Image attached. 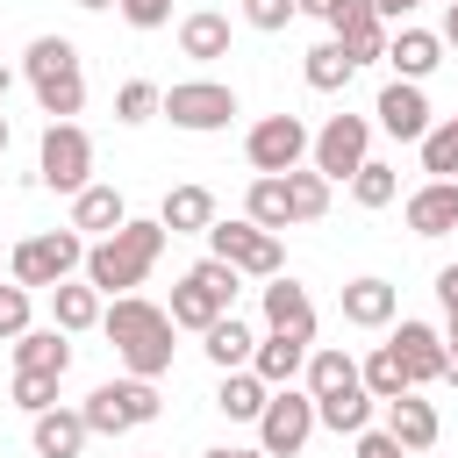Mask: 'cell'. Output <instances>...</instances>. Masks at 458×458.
Segmentation results:
<instances>
[{
	"label": "cell",
	"instance_id": "cell-1",
	"mask_svg": "<svg viewBox=\"0 0 458 458\" xmlns=\"http://www.w3.org/2000/svg\"><path fill=\"white\" fill-rule=\"evenodd\" d=\"M100 329H107L114 358L129 365V379H165V372H172V329H179V322H172V308H157L150 293L107 301Z\"/></svg>",
	"mask_w": 458,
	"mask_h": 458
},
{
	"label": "cell",
	"instance_id": "cell-2",
	"mask_svg": "<svg viewBox=\"0 0 458 458\" xmlns=\"http://www.w3.org/2000/svg\"><path fill=\"white\" fill-rule=\"evenodd\" d=\"M165 222L150 215V222H122L114 236H100V243H86V286H100L107 301H122V293H136L143 279H150V265L165 258Z\"/></svg>",
	"mask_w": 458,
	"mask_h": 458
},
{
	"label": "cell",
	"instance_id": "cell-3",
	"mask_svg": "<svg viewBox=\"0 0 458 458\" xmlns=\"http://www.w3.org/2000/svg\"><path fill=\"white\" fill-rule=\"evenodd\" d=\"M21 79H29V93H36V107L50 122H79V107H86V64H79L72 36H36L21 50Z\"/></svg>",
	"mask_w": 458,
	"mask_h": 458
},
{
	"label": "cell",
	"instance_id": "cell-4",
	"mask_svg": "<svg viewBox=\"0 0 458 458\" xmlns=\"http://www.w3.org/2000/svg\"><path fill=\"white\" fill-rule=\"evenodd\" d=\"M72 272H86V236H79L72 222H64V229H36V236H21V243L7 250V279L29 286V293L64 286Z\"/></svg>",
	"mask_w": 458,
	"mask_h": 458
},
{
	"label": "cell",
	"instance_id": "cell-5",
	"mask_svg": "<svg viewBox=\"0 0 458 458\" xmlns=\"http://www.w3.org/2000/svg\"><path fill=\"white\" fill-rule=\"evenodd\" d=\"M236 265H222V258H200V265H186L179 272V286H172V322L179 329H193V336H208L222 315H236Z\"/></svg>",
	"mask_w": 458,
	"mask_h": 458
},
{
	"label": "cell",
	"instance_id": "cell-6",
	"mask_svg": "<svg viewBox=\"0 0 458 458\" xmlns=\"http://www.w3.org/2000/svg\"><path fill=\"white\" fill-rule=\"evenodd\" d=\"M79 415H86V429L93 437H129V429H143V422H157L165 415V401H157V379H100L86 401H79Z\"/></svg>",
	"mask_w": 458,
	"mask_h": 458
},
{
	"label": "cell",
	"instance_id": "cell-7",
	"mask_svg": "<svg viewBox=\"0 0 458 458\" xmlns=\"http://www.w3.org/2000/svg\"><path fill=\"white\" fill-rule=\"evenodd\" d=\"M308 150H315V129H308L301 114H258L250 136H243V165H250L258 179H286V172H301Z\"/></svg>",
	"mask_w": 458,
	"mask_h": 458
},
{
	"label": "cell",
	"instance_id": "cell-8",
	"mask_svg": "<svg viewBox=\"0 0 458 458\" xmlns=\"http://www.w3.org/2000/svg\"><path fill=\"white\" fill-rule=\"evenodd\" d=\"M208 258L236 265L243 279H279V272H286V243H279L272 229H258L250 215H236V222H215V229H208Z\"/></svg>",
	"mask_w": 458,
	"mask_h": 458
},
{
	"label": "cell",
	"instance_id": "cell-9",
	"mask_svg": "<svg viewBox=\"0 0 458 458\" xmlns=\"http://www.w3.org/2000/svg\"><path fill=\"white\" fill-rule=\"evenodd\" d=\"M157 114L172 129H186V136H215V129L236 122V86H222V79H179V86H165Z\"/></svg>",
	"mask_w": 458,
	"mask_h": 458
},
{
	"label": "cell",
	"instance_id": "cell-10",
	"mask_svg": "<svg viewBox=\"0 0 458 458\" xmlns=\"http://www.w3.org/2000/svg\"><path fill=\"white\" fill-rule=\"evenodd\" d=\"M36 179L50 193H86L93 186V136L79 122H50L36 143Z\"/></svg>",
	"mask_w": 458,
	"mask_h": 458
},
{
	"label": "cell",
	"instance_id": "cell-11",
	"mask_svg": "<svg viewBox=\"0 0 458 458\" xmlns=\"http://www.w3.org/2000/svg\"><path fill=\"white\" fill-rule=\"evenodd\" d=\"M315 429H322V422H315V394H308V386H272V401H265V415H258V451H265V458H301Z\"/></svg>",
	"mask_w": 458,
	"mask_h": 458
},
{
	"label": "cell",
	"instance_id": "cell-12",
	"mask_svg": "<svg viewBox=\"0 0 458 458\" xmlns=\"http://www.w3.org/2000/svg\"><path fill=\"white\" fill-rule=\"evenodd\" d=\"M308 165H315L329 186H336V179H358V172L372 165V114H329V122L315 129Z\"/></svg>",
	"mask_w": 458,
	"mask_h": 458
},
{
	"label": "cell",
	"instance_id": "cell-13",
	"mask_svg": "<svg viewBox=\"0 0 458 458\" xmlns=\"http://www.w3.org/2000/svg\"><path fill=\"white\" fill-rule=\"evenodd\" d=\"M372 129H386L394 143H422V136L437 129L429 93H422V86H408V79H386V86H379V100H372Z\"/></svg>",
	"mask_w": 458,
	"mask_h": 458
},
{
	"label": "cell",
	"instance_id": "cell-14",
	"mask_svg": "<svg viewBox=\"0 0 458 458\" xmlns=\"http://www.w3.org/2000/svg\"><path fill=\"white\" fill-rule=\"evenodd\" d=\"M386 344H394V351L408 358V372H415V386H444V372H451V344H444V329H429V322H415V315H401Z\"/></svg>",
	"mask_w": 458,
	"mask_h": 458
},
{
	"label": "cell",
	"instance_id": "cell-15",
	"mask_svg": "<svg viewBox=\"0 0 458 458\" xmlns=\"http://www.w3.org/2000/svg\"><path fill=\"white\" fill-rule=\"evenodd\" d=\"M329 36L344 43L351 64H372V57H386V36H394V29L372 14V0H344V7L329 14Z\"/></svg>",
	"mask_w": 458,
	"mask_h": 458
},
{
	"label": "cell",
	"instance_id": "cell-16",
	"mask_svg": "<svg viewBox=\"0 0 458 458\" xmlns=\"http://www.w3.org/2000/svg\"><path fill=\"white\" fill-rule=\"evenodd\" d=\"M386 64H394V79L422 86V79L444 64V36H437V29H415V21H401V29L386 36Z\"/></svg>",
	"mask_w": 458,
	"mask_h": 458
},
{
	"label": "cell",
	"instance_id": "cell-17",
	"mask_svg": "<svg viewBox=\"0 0 458 458\" xmlns=\"http://www.w3.org/2000/svg\"><path fill=\"white\" fill-rule=\"evenodd\" d=\"M265 329L272 336H308L315 344V301H308V286L301 279H265Z\"/></svg>",
	"mask_w": 458,
	"mask_h": 458
},
{
	"label": "cell",
	"instance_id": "cell-18",
	"mask_svg": "<svg viewBox=\"0 0 458 458\" xmlns=\"http://www.w3.org/2000/svg\"><path fill=\"white\" fill-rule=\"evenodd\" d=\"M386 437L415 458V451H437V437H444V415H437V401H422V394H401V401H386Z\"/></svg>",
	"mask_w": 458,
	"mask_h": 458
},
{
	"label": "cell",
	"instance_id": "cell-19",
	"mask_svg": "<svg viewBox=\"0 0 458 458\" xmlns=\"http://www.w3.org/2000/svg\"><path fill=\"white\" fill-rule=\"evenodd\" d=\"M401 215H408L415 236H451V229H458V179H422V186L401 200Z\"/></svg>",
	"mask_w": 458,
	"mask_h": 458
},
{
	"label": "cell",
	"instance_id": "cell-20",
	"mask_svg": "<svg viewBox=\"0 0 458 458\" xmlns=\"http://www.w3.org/2000/svg\"><path fill=\"white\" fill-rule=\"evenodd\" d=\"M394 315H401V286H394V279L365 272V279L344 286V322H351V329H386Z\"/></svg>",
	"mask_w": 458,
	"mask_h": 458
},
{
	"label": "cell",
	"instance_id": "cell-21",
	"mask_svg": "<svg viewBox=\"0 0 458 458\" xmlns=\"http://www.w3.org/2000/svg\"><path fill=\"white\" fill-rule=\"evenodd\" d=\"M29 444H36V458H79L93 444V429L79 408H50V415H29Z\"/></svg>",
	"mask_w": 458,
	"mask_h": 458
},
{
	"label": "cell",
	"instance_id": "cell-22",
	"mask_svg": "<svg viewBox=\"0 0 458 458\" xmlns=\"http://www.w3.org/2000/svg\"><path fill=\"white\" fill-rule=\"evenodd\" d=\"M358 379H365V394L386 408V401H401V394H422L415 386V372H408V358L394 351V344H372L365 358H358Z\"/></svg>",
	"mask_w": 458,
	"mask_h": 458
},
{
	"label": "cell",
	"instance_id": "cell-23",
	"mask_svg": "<svg viewBox=\"0 0 458 458\" xmlns=\"http://www.w3.org/2000/svg\"><path fill=\"white\" fill-rule=\"evenodd\" d=\"M122 222H129V200H122L114 186H100V179H93L86 193H72V229H79V236H93V243H100V236H114Z\"/></svg>",
	"mask_w": 458,
	"mask_h": 458
},
{
	"label": "cell",
	"instance_id": "cell-24",
	"mask_svg": "<svg viewBox=\"0 0 458 458\" xmlns=\"http://www.w3.org/2000/svg\"><path fill=\"white\" fill-rule=\"evenodd\" d=\"M157 222H165L172 236H208L222 215H215V193H208V186H172V193L157 200Z\"/></svg>",
	"mask_w": 458,
	"mask_h": 458
},
{
	"label": "cell",
	"instance_id": "cell-25",
	"mask_svg": "<svg viewBox=\"0 0 458 458\" xmlns=\"http://www.w3.org/2000/svg\"><path fill=\"white\" fill-rule=\"evenodd\" d=\"M100 315H107V293H100V286H86V279H64V286H50V322H57L64 336H79V329H100Z\"/></svg>",
	"mask_w": 458,
	"mask_h": 458
},
{
	"label": "cell",
	"instance_id": "cell-26",
	"mask_svg": "<svg viewBox=\"0 0 458 458\" xmlns=\"http://www.w3.org/2000/svg\"><path fill=\"white\" fill-rule=\"evenodd\" d=\"M200 351H208L215 372H250V358H258V329H250L243 315H222V322L200 336Z\"/></svg>",
	"mask_w": 458,
	"mask_h": 458
},
{
	"label": "cell",
	"instance_id": "cell-27",
	"mask_svg": "<svg viewBox=\"0 0 458 458\" xmlns=\"http://www.w3.org/2000/svg\"><path fill=\"white\" fill-rule=\"evenodd\" d=\"M308 351H315L308 336H272V329H265V336H258V358H250V372H258L265 386H293V379L308 372Z\"/></svg>",
	"mask_w": 458,
	"mask_h": 458
},
{
	"label": "cell",
	"instance_id": "cell-28",
	"mask_svg": "<svg viewBox=\"0 0 458 458\" xmlns=\"http://www.w3.org/2000/svg\"><path fill=\"white\" fill-rule=\"evenodd\" d=\"M179 50H186L193 64H215V57H229V14H215V7H193V14H179Z\"/></svg>",
	"mask_w": 458,
	"mask_h": 458
},
{
	"label": "cell",
	"instance_id": "cell-29",
	"mask_svg": "<svg viewBox=\"0 0 458 458\" xmlns=\"http://www.w3.org/2000/svg\"><path fill=\"white\" fill-rule=\"evenodd\" d=\"M14 372H72V344H64V329L50 322V329H21L14 336Z\"/></svg>",
	"mask_w": 458,
	"mask_h": 458
},
{
	"label": "cell",
	"instance_id": "cell-30",
	"mask_svg": "<svg viewBox=\"0 0 458 458\" xmlns=\"http://www.w3.org/2000/svg\"><path fill=\"white\" fill-rule=\"evenodd\" d=\"M351 386H365V379H358V358L336 351V344H315V351H308V394L329 401V394H351Z\"/></svg>",
	"mask_w": 458,
	"mask_h": 458
},
{
	"label": "cell",
	"instance_id": "cell-31",
	"mask_svg": "<svg viewBox=\"0 0 458 458\" xmlns=\"http://www.w3.org/2000/svg\"><path fill=\"white\" fill-rule=\"evenodd\" d=\"M265 401H272V386H265L258 372H222V386H215V408H222L229 422H258Z\"/></svg>",
	"mask_w": 458,
	"mask_h": 458
},
{
	"label": "cell",
	"instance_id": "cell-32",
	"mask_svg": "<svg viewBox=\"0 0 458 458\" xmlns=\"http://www.w3.org/2000/svg\"><path fill=\"white\" fill-rule=\"evenodd\" d=\"M372 408H379V401H372L365 386H351V394L315 401V422H322V429H336V437H365V429H372Z\"/></svg>",
	"mask_w": 458,
	"mask_h": 458
},
{
	"label": "cell",
	"instance_id": "cell-33",
	"mask_svg": "<svg viewBox=\"0 0 458 458\" xmlns=\"http://www.w3.org/2000/svg\"><path fill=\"white\" fill-rule=\"evenodd\" d=\"M351 72H358V64L344 57V43H336V36H322V43L301 57V79H308L315 93H344V86H351Z\"/></svg>",
	"mask_w": 458,
	"mask_h": 458
},
{
	"label": "cell",
	"instance_id": "cell-34",
	"mask_svg": "<svg viewBox=\"0 0 458 458\" xmlns=\"http://www.w3.org/2000/svg\"><path fill=\"white\" fill-rule=\"evenodd\" d=\"M243 215L258 222V229H293V200H286V179H250V193H243Z\"/></svg>",
	"mask_w": 458,
	"mask_h": 458
},
{
	"label": "cell",
	"instance_id": "cell-35",
	"mask_svg": "<svg viewBox=\"0 0 458 458\" xmlns=\"http://www.w3.org/2000/svg\"><path fill=\"white\" fill-rule=\"evenodd\" d=\"M329 179L315 172V165H301V172H286V200H293V222H322L329 215Z\"/></svg>",
	"mask_w": 458,
	"mask_h": 458
},
{
	"label": "cell",
	"instance_id": "cell-36",
	"mask_svg": "<svg viewBox=\"0 0 458 458\" xmlns=\"http://www.w3.org/2000/svg\"><path fill=\"white\" fill-rule=\"evenodd\" d=\"M415 150H422V172L429 179H458V114H444Z\"/></svg>",
	"mask_w": 458,
	"mask_h": 458
},
{
	"label": "cell",
	"instance_id": "cell-37",
	"mask_svg": "<svg viewBox=\"0 0 458 458\" xmlns=\"http://www.w3.org/2000/svg\"><path fill=\"white\" fill-rule=\"evenodd\" d=\"M157 107H165V86H150V79H122V86H114V122L136 129V122H150Z\"/></svg>",
	"mask_w": 458,
	"mask_h": 458
},
{
	"label": "cell",
	"instance_id": "cell-38",
	"mask_svg": "<svg viewBox=\"0 0 458 458\" xmlns=\"http://www.w3.org/2000/svg\"><path fill=\"white\" fill-rule=\"evenodd\" d=\"M351 200H358V208H394V200H401V172L372 157V165L351 179Z\"/></svg>",
	"mask_w": 458,
	"mask_h": 458
},
{
	"label": "cell",
	"instance_id": "cell-39",
	"mask_svg": "<svg viewBox=\"0 0 458 458\" xmlns=\"http://www.w3.org/2000/svg\"><path fill=\"white\" fill-rule=\"evenodd\" d=\"M57 386H64L57 372H14V408L21 415H50L57 408Z\"/></svg>",
	"mask_w": 458,
	"mask_h": 458
},
{
	"label": "cell",
	"instance_id": "cell-40",
	"mask_svg": "<svg viewBox=\"0 0 458 458\" xmlns=\"http://www.w3.org/2000/svg\"><path fill=\"white\" fill-rule=\"evenodd\" d=\"M29 315H36V301H29V286H14V279H0V344H14L21 329H36Z\"/></svg>",
	"mask_w": 458,
	"mask_h": 458
},
{
	"label": "cell",
	"instance_id": "cell-41",
	"mask_svg": "<svg viewBox=\"0 0 458 458\" xmlns=\"http://www.w3.org/2000/svg\"><path fill=\"white\" fill-rule=\"evenodd\" d=\"M293 14H301L293 0H243V21H250V29H265V36H279Z\"/></svg>",
	"mask_w": 458,
	"mask_h": 458
},
{
	"label": "cell",
	"instance_id": "cell-42",
	"mask_svg": "<svg viewBox=\"0 0 458 458\" xmlns=\"http://www.w3.org/2000/svg\"><path fill=\"white\" fill-rule=\"evenodd\" d=\"M114 7H122L129 29H165L172 21V0H114Z\"/></svg>",
	"mask_w": 458,
	"mask_h": 458
},
{
	"label": "cell",
	"instance_id": "cell-43",
	"mask_svg": "<svg viewBox=\"0 0 458 458\" xmlns=\"http://www.w3.org/2000/svg\"><path fill=\"white\" fill-rule=\"evenodd\" d=\"M351 458H408L386 429H365V437H351Z\"/></svg>",
	"mask_w": 458,
	"mask_h": 458
},
{
	"label": "cell",
	"instance_id": "cell-44",
	"mask_svg": "<svg viewBox=\"0 0 458 458\" xmlns=\"http://www.w3.org/2000/svg\"><path fill=\"white\" fill-rule=\"evenodd\" d=\"M372 14L394 29V21H408V14H415V0H372Z\"/></svg>",
	"mask_w": 458,
	"mask_h": 458
},
{
	"label": "cell",
	"instance_id": "cell-45",
	"mask_svg": "<svg viewBox=\"0 0 458 458\" xmlns=\"http://www.w3.org/2000/svg\"><path fill=\"white\" fill-rule=\"evenodd\" d=\"M437 301H444V308H458V265H444V272H437Z\"/></svg>",
	"mask_w": 458,
	"mask_h": 458
},
{
	"label": "cell",
	"instance_id": "cell-46",
	"mask_svg": "<svg viewBox=\"0 0 458 458\" xmlns=\"http://www.w3.org/2000/svg\"><path fill=\"white\" fill-rule=\"evenodd\" d=\"M293 7H301V14H315V21H322V29H329V14H336V7H344V0H293Z\"/></svg>",
	"mask_w": 458,
	"mask_h": 458
},
{
	"label": "cell",
	"instance_id": "cell-47",
	"mask_svg": "<svg viewBox=\"0 0 458 458\" xmlns=\"http://www.w3.org/2000/svg\"><path fill=\"white\" fill-rule=\"evenodd\" d=\"M200 458H265L258 444H215V451H200Z\"/></svg>",
	"mask_w": 458,
	"mask_h": 458
},
{
	"label": "cell",
	"instance_id": "cell-48",
	"mask_svg": "<svg viewBox=\"0 0 458 458\" xmlns=\"http://www.w3.org/2000/svg\"><path fill=\"white\" fill-rule=\"evenodd\" d=\"M437 36H444V50H458V0H444V29Z\"/></svg>",
	"mask_w": 458,
	"mask_h": 458
},
{
	"label": "cell",
	"instance_id": "cell-49",
	"mask_svg": "<svg viewBox=\"0 0 458 458\" xmlns=\"http://www.w3.org/2000/svg\"><path fill=\"white\" fill-rule=\"evenodd\" d=\"M444 344H458V308H444Z\"/></svg>",
	"mask_w": 458,
	"mask_h": 458
},
{
	"label": "cell",
	"instance_id": "cell-50",
	"mask_svg": "<svg viewBox=\"0 0 458 458\" xmlns=\"http://www.w3.org/2000/svg\"><path fill=\"white\" fill-rule=\"evenodd\" d=\"M72 7H86V14H100V7H114V0H72Z\"/></svg>",
	"mask_w": 458,
	"mask_h": 458
},
{
	"label": "cell",
	"instance_id": "cell-51",
	"mask_svg": "<svg viewBox=\"0 0 458 458\" xmlns=\"http://www.w3.org/2000/svg\"><path fill=\"white\" fill-rule=\"evenodd\" d=\"M444 386H458V344H451V372H444Z\"/></svg>",
	"mask_w": 458,
	"mask_h": 458
},
{
	"label": "cell",
	"instance_id": "cell-52",
	"mask_svg": "<svg viewBox=\"0 0 458 458\" xmlns=\"http://www.w3.org/2000/svg\"><path fill=\"white\" fill-rule=\"evenodd\" d=\"M7 136H14V129H7V114H0V157H7Z\"/></svg>",
	"mask_w": 458,
	"mask_h": 458
},
{
	"label": "cell",
	"instance_id": "cell-53",
	"mask_svg": "<svg viewBox=\"0 0 458 458\" xmlns=\"http://www.w3.org/2000/svg\"><path fill=\"white\" fill-rule=\"evenodd\" d=\"M7 86H14V72H7V64H0V100H7Z\"/></svg>",
	"mask_w": 458,
	"mask_h": 458
},
{
	"label": "cell",
	"instance_id": "cell-54",
	"mask_svg": "<svg viewBox=\"0 0 458 458\" xmlns=\"http://www.w3.org/2000/svg\"><path fill=\"white\" fill-rule=\"evenodd\" d=\"M415 7H422V0H415Z\"/></svg>",
	"mask_w": 458,
	"mask_h": 458
},
{
	"label": "cell",
	"instance_id": "cell-55",
	"mask_svg": "<svg viewBox=\"0 0 458 458\" xmlns=\"http://www.w3.org/2000/svg\"><path fill=\"white\" fill-rule=\"evenodd\" d=\"M0 265H7V258H0Z\"/></svg>",
	"mask_w": 458,
	"mask_h": 458
}]
</instances>
